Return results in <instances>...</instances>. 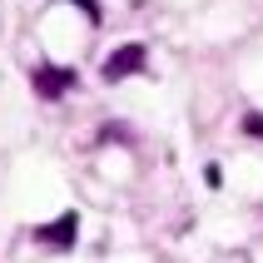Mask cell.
Instances as JSON below:
<instances>
[{
  "label": "cell",
  "mask_w": 263,
  "mask_h": 263,
  "mask_svg": "<svg viewBox=\"0 0 263 263\" xmlns=\"http://www.w3.org/2000/svg\"><path fill=\"white\" fill-rule=\"evenodd\" d=\"M74 5H85V15H89V20H100V0H74Z\"/></svg>",
  "instance_id": "5b68a950"
},
{
  "label": "cell",
  "mask_w": 263,
  "mask_h": 263,
  "mask_svg": "<svg viewBox=\"0 0 263 263\" xmlns=\"http://www.w3.org/2000/svg\"><path fill=\"white\" fill-rule=\"evenodd\" d=\"M243 134L249 139H263V115H243Z\"/></svg>",
  "instance_id": "277c9868"
},
{
  "label": "cell",
  "mask_w": 263,
  "mask_h": 263,
  "mask_svg": "<svg viewBox=\"0 0 263 263\" xmlns=\"http://www.w3.org/2000/svg\"><path fill=\"white\" fill-rule=\"evenodd\" d=\"M149 65V50L144 45H119L115 55L104 60V80H109V85H115V80H129V74H139Z\"/></svg>",
  "instance_id": "6da1fadb"
},
{
  "label": "cell",
  "mask_w": 263,
  "mask_h": 263,
  "mask_svg": "<svg viewBox=\"0 0 263 263\" xmlns=\"http://www.w3.org/2000/svg\"><path fill=\"white\" fill-rule=\"evenodd\" d=\"M30 85H35L40 100H60L65 89H74V70H65V65H35Z\"/></svg>",
  "instance_id": "7a4b0ae2"
},
{
  "label": "cell",
  "mask_w": 263,
  "mask_h": 263,
  "mask_svg": "<svg viewBox=\"0 0 263 263\" xmlns=\"http://www.w3.org/2000/svg\"><path fill=\"white\" fill-rule=\"evenodd\" d=\"M74 234H80V219L74 214H60L55 223H45V229H35V243H50V249H70Z\"/></svg>",
  "instance_id": "3957f363"
}]
</instances>
